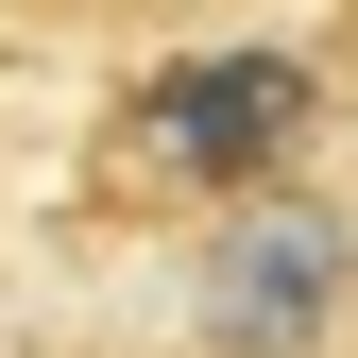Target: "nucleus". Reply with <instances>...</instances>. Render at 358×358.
Wrapping results in <instances>:
<instances>
[{
  "label": "nucleus",
  "instance_id": "1",
  "mask_svg": "<svg viewBox=\"0 0 358 358\" xmlns=\"http://www.w3.org/2000/svg\"><path fill=\"white\" fill-rule=\"evenodd\" d=\"M17 34H69V52H137V69H188V52H239L273 34L290 0H0Z\"/></svg>",
  "mask_w": 358,
  "mask_h": 358
}]
</instances>
